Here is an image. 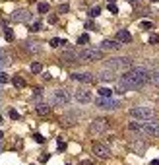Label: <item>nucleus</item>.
Returning <instances> with one entry per match:
<instances>
[{
  "label": "nucleus",
  "mask_w": 159,
  "mask_h": 165,
  "mask_svg": "<svg viewBox=\"0 0 159 165\" xmlns=\"http://www.w3.org/2000/svg\"><path fill=\"white\" fill-rule=\"evenodd\" d=\"M70 78L76 80V82H82V84H95V80H97V78L93 76V74H89V72H82V74H80V72H74Z\"/></svg>",
  "instance_id": "11"
},
{
  "label": "nucleus",
  "mask_w": 159,
  "mask_h": 165,
  "mask_svg": "<svg viewBox=\"0 0 159 165\" xmlns=\"http://www.w3.org/2000/svg\"><path fill=\"white\" fill-rule=\"evenodd\" d=\"M33 138H35V142H39V144H43V142H45L43 134H39V132H35V134H33Z\"/></svg>",
  "instance_id": "32"
},
{
  "label": "nucleus",
  "mask_w": 159,
  "mask_h": 165,
  "mask_svg": "<svg viewBox=\"0 0 159 165\" xmlns=\"http://www.w3.org/2000/svg\"><path fill=\"white\" fill-rule=\"evenodd\" d=\"M140 134H142V136H159V121L149 119V121L142 122Z\"/></svg>",
  "instance_id": "6"
},
{
  "label": "nucleus",
  "mask_w": 159,
  "mask_h": 165,
  "mask_svg": "<svg viewBox=\"0 0 159 165\" xmlns=\"http://www.w3.org/2000/svg\"><path fill=\"white\" fill-rule=\"evenodd\" d=\"M151 2H159V0H151Z\"/></svg>",
  "instance_id": "47"
},
{
  "label": "nucleus",
  "mask_w": 159,
  "mask_h": 165,
  "mask_svg": "<svg viewBox=\"0 0 159 165\" xmlns=\"http://www.w3.org/2000/svg\"><path fill=\"white\" fill-rule=\"evenodd\" d=\"M23 49H25L27 52H33V55L41 52V47H39V43H23Z\"/></svg>",
  "instance_id": "20"
},
{
  "label": "nucleus",
  "mask_w": 159,
  "mask_h": 165,
  "mask_svg": "<svg viewBox=\"0 0 159 165\" xmlns=\"http://www.w3.org/2000/svg\"><path fill=\"white\" fill-rule=\"evenodd\" d=\"M85 29H95V23H93V21H87V23H85Z\"/></svg>",
  "instance_id": "40"
},
{
  "label": "nucleus",
  "mask_w": 159,
  "mask_h": 165,
  "mask_svg": "<svg viewBox=\"0 0 159 165\" xmlns=\"http://www.w3.org/2000/svg\"><path fill=\"white\" fill-rule=\"evenodd\" d=\"M107 68H113V70H130V68H132V58H128V57L109 58V60H107Z\"/></svg>",
  "instance_id": "5"
},
{
  "label": "nucleus",
  "mask_w": 159,
  "mask_h": 165,
  "mask_svg": "<svg viewBox=\"0 0 159 165\" xmlns=\"http://www.w3.org/2000/svg\"><path fill=\"white\" fill-rule=\"evenodd\" d=\"M62 43H64V39H58V37L51 39V47H52V49H58V47H60Z\"/></svg>",
  "instance_id": "27"
},
{
  "label": "nucleus",
  "mask_w": 159,
  "mask_h": 165,
  "mask_svg": "<svg viewBox=\"0 0 159 165\" xmlns=\"http://www.w3.org/2000/svg\"><path fill=\"white\" fill-rule=\"evenodd\" d=\"M149 43H151V45H157L159 43V35H149Z\"/></svg>",
  "instance_id": "34"
},
{
  "label": "nucleus",
  "mask_w": 159,
  "mask_h": 165,
  "mask_svg": "<svg viewBox=\"0 0 159 165\" xmlns=\"http://www.w3.org/2000/svg\"><path fill=\"white\" fill-rule=\"evenodd\" d=\"M10 119L18 121V119H19V113H18V111H10Z\"/></svg>",
  "instance_id": "39"
},
{
  "label": "nucleus",
  "mask_w": 159,
  "mask_h": 165,
  "mask_svg": "<svg viewBox=\"0 0 159 165\" xmlns=\"http://www.w3.org/2000/svg\"><path fill=\"white\" fill-rule=\"evenodd\" d=\"M29 2H37V0H29Z\"/></svg>",
  "instance_id": "46"
},
{
  "label": "nucleus",
  "mask_w": 159,
  "mask_h": 165,
  "mask_svg": "<svg viewBox=\"0 0 159 165\" xmlns=\"http://www.w3.org/2000/svg\"><path fill=\"white\" fill-rule=\"evenodd\" d=\"M58 21V16L56 14H51V16H49V23H56Z\"/></svg>",
  "instance_id": "36"
},
{
  "label": "nucleus",
  "mask_w": 159,
  "mask_h": 165,
  "mask_svg": "<svg viewBox=\"0 0 159 165\" xmlns=\"http://www.w3.org/2000/svg\"><path fill=\"white\" fill-rule=\"evenodd\" d=\"M99 14H101V8H99V6H93V8L87 12V16H89V18H97Z\"/></svg>",
  "instance_id": "25"
},
{
  "label": "nucleus",
  "mask_w": 159,
  "mask_h": 165,
  "mask_svg": "<svg viewBox=\"0 0 159 165\" xmlns=\"http://www.w3.org/2000/svg\"><path fill=\"white\" fill-rule=\"evenodd\" d=\"M109 12H111V14H118V8H116L115 2H113V4H109Z\"/></svg>",
  "instance_id": "33"
},
{
  "label": "nucleus",
  "mask_w": 159,
  "mask_h": 165,
  "mask_svg": "<svg viewBox=\"0 0 159 165\" xmlns=\"http://www.w3.org/2000/svg\"><path fill=\"white\" fill-rule=\"evenodd\" d=\"M151 27H153L151 21H142V29H151Z\"/></svg>",
  "instance_id": "35"
},
{
  "label": "nucleus",
  "mask_w": 159,
  "mask_h": 165,
  "mask_svg": "<svg viewBox=\"0 0 159 165\" xmlns=\"http://www.w3.org/2000/svg\"><path fill=\"white\" fill-rule=\"evenodd\" d=\"M4 37H6V41H14V31L10 27H4Z\"/></svg>",
  "instance_id": "28"
},
{
  "label": "nucleus",
  "mask_w": 159,
  "mask_h": 165,
  "mask_svg": "<svg viewBox=\"0 0 159 165\" xmlns=\"http://www.w3.org/2000/svg\"><path fill=\"white\" fill-rule=\"evenodd\" d=\"M87 43H89V35L87 33H83V35L78 37V45H87Z\"/></svg>",
  "instance_id": "26"
},
{
  "label": "nucleus",
  "mask_w": 159,
  "mask_h": 165,
  "mask_svg": "<svg viewBox=\"0 0 159 165\" xmlns=\"http://www.w3.org/2000/svg\"><path fill=\"white\" fill-rule=\"evenodd\" d=\"M130 150H132L134 153H138V155H144L146 153V150H147V144L144 142V140H140V138H134V140H130Z\"/></svg>",
  "instance_id": "10"
},
{
  "label": "nucleus",
  "mask_w": 159,
  "mask_h": 165,
  "mask_svg": "<svg viewBox=\"0 0 159 165\" xmlns=\"http://www.w3.org/2000/svg\"><path fill=\"white\" fill-rule=\"evenodd\" d=\"M60 60H64L66 64L82 62V60H80V55H78V51H64L62 55H60Z\"/></svg>",
  "instance_id": "13"
},
{
  "label": "nucleus",
  "mask_w": 159,
  "mask_h": 165,
  "mask_svg": "<svg viewBox=\"0 0 159 165\" xmlns=\"http://www.w3.org/2000/svg\"><path fill=\"white\" fill-rule=\"evenodd\" d=\"M99 78H101L103 82H113V80H116V72L113 68H105L101 74H99Z\"/></svg>",
  "instance_id": "17"
},
{
  "label": "nucleus",
  "mask_w": 159,
  "mask_h": 165,
  "mask_svg": "<svg viewBox=\"0 0 159 165\" xmlns=\"http://www.w3.org/2000/svg\"><path fill=\"white\" fill-rule=\"evenodd\" d=\"M41 29H43V23H41V21H35L31 26V33H37V31H41Z\"/></svg>",
  "instance_id": "30"
},
{
  "label": "nucleus",
  "mask_w": 159,
  "mask_h": 165,
  "mask_svg": "<svg viewBox=\"0 0 159 165\" xmlns=\"http://www.w3.org/2000/svg\"><path fill=\"white\" fill-rule=\"evenodd\" d=\"M103 49H93V47H87V49H82L78 52L80 55V60L82 62H93V60H101L103 58Z\"/></svg>",
  "instance_id": "2"
},
{
  "label": "nucleus",
  "mask_w": 159,
  "mask_h": 165,
  "mask_svg": "<svg viewBox=\"0 0 159 165\" xmlns=\"http://www.w3.org/2000/svg\"><path fill=\"white\" fill-rule=\"evenodd\" d=\"M97 93L101 97H113V89H109V88H99L97 89Z\"/></svg>",
  "instance_id": "22"
},
{
  "label": "nucleus",
  "mask_w": 159,
  "mask_h": 165,
  "mask_svg": "<svg viewBox=\"0 0 159 165\" xmlns=\"http://www.w3.org/2000/svg\"><path fill=\"white\" fill-rule=\"evenodd\" d=\"M35 111H37L39 117H49V115H51V107H49L47 103H39L37 107H35Z\"/></svg>",
  "instance_id": "19"
},
{
  "label": "nucleus",
  "mask_w": 159,
  "mask_h": 165,
  "mask_svg": "<svg viewBox=\"0 0 159 165\" xmlns=\"http://www.w3.org/2000/svg\"><path fill=\"white\" fill-rule=\"evenodd\" d=\"M128 2H130V4H132V6H142V4H144V0H128Z\"/></svg>",
  "instance_id": "37"
},
{
  "label": "nucleus",
  "mask_w": 159,
  "mask_h": 165,
  "mask_svg": "<svg viewBox=\"0 0 159 165\" xmlns=\"http://www.w3.org/2000/svg\"><path fill=\"white\" fill-rule=\"evenodd\" d=\"M113 2H115V0H107V4H113Z\"/></svg>",
  "instance_id": "45"
},
{
  "label": "nucleus",
  "mask_w": 159,
  "mask_h": 165,
  "mask_svg": "<svg viewBox=\"0 0 159 165\" xmlns=\"http://www.w3.org/2000/svg\"><path fill=\"white\" fill-rule=\"evenodd\" d=\"M31 72L33 74H41V72H43V64L41 62H33L31 64Z\"/></svg>",
  "instance_id": "24"
},
{
  "label": "nucleus",
  "mask_w": 159,
  "mask_h": 165,
  "mask_svg": "<svg viewBox=\"0 0 159 165\" xmlns=\"http://www.w3.org/2000/svg\"><path fill=\"white\" fill-rule=\"evenodd\" d=\"M116 41H120L122 45L130 43V41H132V35H130V31H126V29H120V31H116Z\"/></svg>",
  "instance_id": "18"
},
{
  "label": "nucleus",
  "mask_w": 159,
  "mask_h": 165,
  "mask_svg": "<svg viewBox=\"0 0 159 165\" xmlns=\"http://www.w3.org/2000/svg\"><path fill=\"white\" fill-rule=\"evenodd\" d=\"M128 113L132 119H138V121H149L155 117V111L151 107H132Z\"/></svg>",
  "instance_id": "3"
},
{
  "label": "nucleus",
  "mask_w": 159,
  "mask_h": 165,
  "mask_svg": "<svg viewBox=\"0 0 159 165\" xmlns=\"http://www.w3.org/2000/svg\"><path fill=\"white\" fill-rule=\"evenodd\" d=\"M37 10H39V14H49V10H51V6H49L47 2H39Z\"/></svg>",
  "instance_id": "23"
},
{
  "label": "nucleus",
  "mask_w": 159,
  "mask_h": 165,
  "mask_svg": "<svg viewBox=\"0 0 159 165\" xmlns=\"http://www.w3.org/2000/svg\"><path fill=\"white\" fill-rule=\"evenodd\" d=\"M68 10H70V6H68V4H60V6H58V14H66Z\"/></svg>",
  "instance_id": "31"
},
{
  "label": "nucleus",
  "mask_w": 159,
  "mask_h": 165,
  "mask_svg": "<svg viewBox=\"0 0 159 165\" xmlns=\"http://www.w3.org/2000/svg\"><path fill=\"white\" fill-rule=\"evenodd\" d=\"M74 122H78V115L76 113H66L60 117V124H64V126H72Z\"/></svg>",
  "instance_id": "16"
},
{
  "label": "nucleus",
  "mask_w": 159,
  "mask_h": 165,
  "mask_svg": "<svg viewBox=\"0 0 159 165\" xmlns=\"http://www.w3.org/2000/svg\"><path fill=\"white\" fill-rule=\"evenodd\" d=\"M149 78H151V74H149L146 68H130V70H126V72L118 78L116 93H126V91H134V89L144 88V86L149 82Z\"/></svg>",
  "instance_id": "1"
},
{
  "label": "nucleus",
  "mask_w": 159,
  "mask_h": 165,
  "mask_svg": "<svg viewBox=\"0 0 159 165\" xmlns=\"http://www.w3.org/2000/svg\"><path fill=\"white\" fill-rule=\"evenodd\" d=\"M74 99L78 103H91L93 101V93L89 91V89H83V88H78L74 91Z\"/></svg>",
  "instance_id": "9"
},
{
  "label": "nucleus",
  "mask_w": 159,
  "mask_h": 165,
  "mask_svg": "<svg viewBox=\"0 0 159 165\" xmlns=\"http://www.w3.org/2000/svg\"><path fill=\"white\" fill-rule=\"evenodd\" d=\"M0 82H8V76H6V74H0Z\"/></svg>",
  "instance_id": "43"
},
{
  "label": "nucleus",
  "mask_w": 159,
  "mask_h": 165,
  "mask_svg": "<svg viewBox=\"0 0 159 165\" xmlns=\"http://www.w3.org/2000/svg\"><path fill=\"white\" fill-rule=\"evenodd\" d=\"M68 165H70V163H68Z\"/></svg>",
  "instance_id": "48"
},
{
  "label": "nucleus",
  "mask_w": 159,
  "mask_h": 165,
  "mask_svg": "<svg viewBox=\"0 0 159 165\" xmlns=\"http://www.w3.org/2000/svg\"><path fill=\"white\" fill-rule=\"evenodd\" d=\"M58 150H60V152H64V150H66V144L62 142V138H58Z\"/></svg>",
  "instance_id": "38"
},
{
  "label": "nucleus",
  "mask_w": 159,
  "mask_h": 165,
  "mask_svg": "<svg viewBox=\"0 0 159 165\" xmlns=\"http://www.w3.org/2000/svg\"><path fill=\"white\" fill-rule=\"evenodd\" d=\"M68 101H70L68 91H64V89H56V91L52 93V103H54V105H66Z\"/></svg>",
  "instance_id": "12"
},
{
  "label": "nucleus",
  "mask_w": 159,
  "mask_h": 165,
  "mask_svg": "<svg viewBox=\"0 0 159 165\" xmlns=\"http://www.w3.org/2000/svg\"><path fill=\"white\" fill-rule=\"evenodd\" d=\"M120 47H122L120 41H116V39H105V41H101L99 49H103V51H118Z\"/></svg>",
  "instance_id": "14"
},
{
  "label": "nucleus",
  "mask_w": 159,
  "mask_h": 165,
  "mask_svg": "<svg viewBox=\"0 0 159 165\" xmlns=\"http://www.w3.org/2000/svg\"><path fill=\"white\" fill-rule=\"evenodd\" d=\"M12 19L14 21H29L31 19V12L25 10V8H19V10H16L12 14Z\"/></svg>",
  "instance_id": "15"
},
{
  "label": "nucleus",
  "mask_w": 159,
  "mask_h": 165,
  "mask_svg": "<svg viewBox=\"0 0 159 165\" xmlns=\"http://www.w3.org/2000/svg\"><path fill=\"white\" fill-rule=\"evenodd\" d=\"M39 159H41L43 163H45V161H49V153H43V155H41V157H39Z\"/></svg>",
  "instance_id": "41"
},
{
  "label": "nucleus",
  "mask_w": 159,
  "mask_h": 165,
  "mask_svg": "<svg viewBox=\"0 0 159 165\" xmlns=\"http://www.w3.org/2000/svg\"><path fill=\"white\" fill-rule=\"evenodd\" d=\"M12 84H14V86H16L18 89H23V88H25V80H23L21 76H14Z\"/></svg>",
  "instance_id": "21"
},
{
  "label": "nucleus",
  "mask_w": 159,
  "mask_h": 165,
  "mask_svg": "<svg viewBox=\"0 0 159 165\" xmlns=\"http://www.w3.org/2000/svg\"><path fill=\"white\" fill-rule=\"evenodd\" d=\"M95 105L97 109H103V111H115V109L120 107V103L115 101L113 97H101V95H99V99H95Z\"/></svg>",
  "instance_id": "7"
},
{
  "label": "nucleus",
  "mask_w": 159,
  "mask_h": 165,
  "mask_svg": "<svg viewBox=\"0 0 159 165\" xmlns=\"http://www.w3.org/2000/svg\"><path fill=\"white\" fill-rule=\"evenodd\" d=\"M82 165H93V161H91V159H83Z\"/></svg>",
  "instance_id": "42"
},
{
  "label": "nucleus",
  "mask_w": 159,
  "mask_h": 165,
  "mask_svg": "<svg viewBox=\"0 0 159 165\" xmlns=\"http://www.w3.org/2000/svg\"><path fill=\"white\" fill-rule=\"evenodd\" d=\"M91 152L99 159H109L111 157V148H109L107 144H101V142H93V144H91Z\"/></svg>",
  "instance_id": "8"
},
{
  "label": "nucleus",
  "mask_w": 159,
  "mask_h": 165,
  "mask_svg": "<svg viewBox=\"0 0 159 165\" xmlns=\"http://www.w3.org/2000/svg\"><path fill=\"white\" fill-rule=\"evenodd\" d=\"M151 165H159V161H157V159H153V161H151Z\"/></svg>",
  "instance_id": "44"
},
{
  "label": "nucleus",
  "mask_w": 159,
  "mask_h": 165,
  "mask_svg": "<svg viewBox=\"0 0 159 165\" xmlns=\"http://www.w3.org/2000/svg\"><path fill=\"white\" fill-rule=\"evenodd\" d=\"M109 126H111V121L109 119H95V121L89 124V134L91 136H101V134H105L109 130Z\"/></svg>",
  "instance_id": "4"
},
{
  "label": "nucleus",
  "mask_w": 159,
  "mask_h": 165,
  "mask_svg": "<svg viewBox=\"0 0 159 165\" xmlns=\"http://www.w3.org/2000/svg\"><path fill=\"white\" fill-rule=\"evenodd\" d=\"M149 84H153V86H157V88H159V72H153V74H151Z\"/></svg>",
  "instance_id": "29"
}]
</instances>
